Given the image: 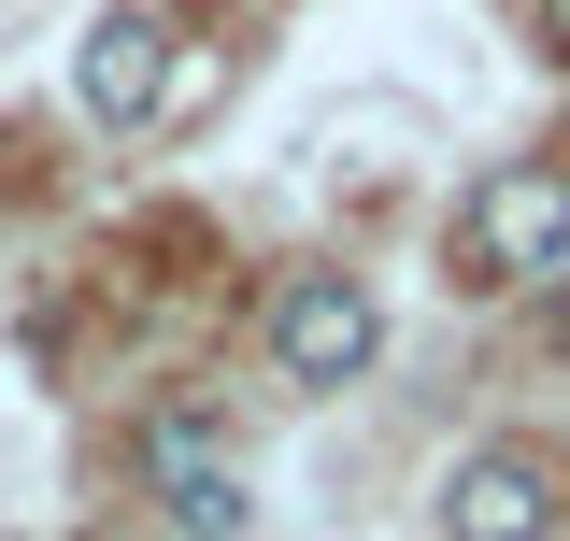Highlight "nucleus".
<instances>
[{
	"label": "nucleus",
	"instance_id": "nucleus-1",
	"mask_svg": "<svg viewBox=\"0 0 570 541\" xmlns=\"http://www.w3.org/2000/svg\"><path fill=\"white\" fill-rule=\"evenodd\" d=\"M570 257V171L557 157H499L456 200V285H542Z\"/></svg>",
	"mask_w": 570,
	"mask_h": 541
},
{
	"label": "nucleus",
	"instance_id": "nucleus-2",
	"mask_svg": "<svg viewBox=\"0 0 570 541\" xmlns=\"http://www.w3.org/2000/svg\"><path fill=\"white\" fill-rule=\"evenodd\" d=\"M371 356H385V299H371L356 270H285L272 285V371L299 385V400L356 385Z\"/></svg>",
	"mask_w": 570,
	"mask_h": 541
},
{
	"label": "nucleus",
	"instance_id": "nucleus-3",
	"mask_svg": "<svg viewBox=\"0 0 570 541\" xmlns=\"http://www.w3.org/2000/svg\"><path fill=\"white\" fill-rule=\"evenodd\" d=\"M557 513H570V471L542 442H471L442 484V541H557Z\"/></svg>",
	"mask_w": 570,
	"mask_h": 541
},
{
	"label": "nucleus",
	"instance_id": "nucleus-4",
	"mask_svg": "<svg viewBox=\"0 0 570 541\" xmlns=\"http://www.w3.org/2000/svg\"><path fill=\"white\" fill-rule=\"evenodd\" d=\"M71 100H86V129H142V115L171 100V29H157V0H115V14L71 43Z\"/></svg>",
	"mask_w": 570,
	"mask_h": 541
},
{
	"label": "nucleus",
	"instance_id": "nucleus-5",
	"mask_svg": "<svg viewBox=\"0 0 570 541\" xmlns=\"http://www.w3.org/2000/svg\"><path fill=\"white\" fill-rule=\"evenodd\" d=\"M142 484H157V513H171L186 541H243V528H257V499H243V471H228V442L186 427V413L142 427Z\"/></svg>",
	"mask_w": 570,
	"mask_h": 541
},
{
	"label": "nucleus",
	"instance_id": "nucleus-6",
	"mask_svg": "<svg viewBox=\"0 0 570 541\" xmlns=\"http://www.w3.org/2000/svg\"><path fill=\"white\" fill-rule=\"evenodd\" d=\"M542 342H557V356H570V257L542 270Z\"/></svg>",
	"mask_w": 570,
	"mask_h": 541
},
{
	"label": "nucleus",
	"instance_id": "nucleus-7",
	"mask_svg": "<svg viewBox=\"0 0 570 541\" xmlns=\"http://www.w3.org/2000/svg\"><path fill=\"white\" fill-rule=\"evenodd\" d=\"M542 58H570V0H542Z\"/></svg>",
	"mask_w": 570,
	"mask_h": 541
}]
</instances>
